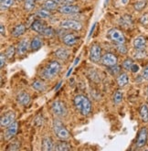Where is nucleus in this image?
Here are the masks:
<instances>
[{"mask_svg": "<svg viewBox=\"0 0 148 151\" xmlns=\"http://www.w3.org/2000/svg\"><path fill=\"white\" fill-rule=\"evenodd\" d=\"M74 105L76 109L79 111L82 115L86 116L91 113L92 104L87 97L83 95H77L74 98Z\"/></svg>", "mask_w": 148, "mask_h": 151, "instance_id": "nucleus-1", "label": "nucleus"}, {"mask_svg": "<svg viewBox=\"0 0 148 151\" xmlns=\"http://www.w3.org/2000/svg\"><path fill=\"white\" fill-rule=\"evenodd\" d=\"M52 128H53V132L55 136L60 139V140H68L71 136H69V133L65 127V126L62 124V122L59 120V119H54L53 124H52Z\"/></svg>", "mask_w": 148, "mask_h": 151, "instance_id": "nucleus-2", "label": "nucleus"}, {"mask_svg": "<svg viewBox=\"0 0 148 151\" xmlns=\"http://www.w3.org/2000/svg\"><path fill=\"white\" fill-rule=\"evenodd\" d=\"M60 70V64L57 60H52L42 70V76L45 79H52L55 77Z\"/></svg>", "mask_w": 148, "mask_h": 151, "instance_id": "nucleus-3", "label": "nucleus"}, {"mask_svg": "<svg viewBox=\"0 0 148 151\" xmlns=\"http://www.w3.org/2000/svg\"><path fill=\"white\" fill-rule=\"evenodd\" d=\"M51 111L56 116L59 117H63L67 114V109L65 104L59 100L54 101L51 104Z\"/></svg>", "mask_w": 148, "mask_h": 151, "instance_id": "nucleus-4", "label": "nucleus"}, {"mask_svg": "<svg viewBox=\"0 0 148 151\" xmlns=\"http://www.w3.org/2000/svg\"><path fill=\"white\" fill-rule=\"evenodd\" d=\"M108 36L112 41H114L116 44H124L125 43V38L124 36V34L116 29H111L108 32Z\"/></svg>", "mask_w": 148, "mask_h": 151, "instance_id": "nucleus-5", "label": "nucleus"}, {"mask_svg": "<svg viewBox=\"0 0 148 151\" xmlns=\"http://www.w3.org/2000/svg\"><path fill=\"white\" fill-rule=\"evenodd\" d=\"M60 28L62 29H72V30H81L82 26L80 22L75 21V20H71V19H67V20H63L59 23Z\"/></svg>", "mask_w": 148, "mask_h": 151, "instance_id": "nucleus-6", "label": "nucleus"}, {"mask_svg": "<svg viewBox=\"0 0 148 151\" xmlns=\"http://www.w3.org/2000/svg\"><path fill=\"white\" fill-rule=\"evenodd\" d=\"M90 58L91 60L95 63H98L100 60H102V49L97 44H94L92 46L90 51Z\"/></svg>", "mask_w": 148, "mask_h": 151, "instance_id": "nucleus-7", "label": "nucleus"}, {"mask_svg": "<svg viewBox=\"0 0 148 151\" xmlns=\"http://www.w3.org/2000/svg\"><path fill=\"white\" fill-rule=\"evenodd\" d=\"M16 121V114L14 112H7L2 115L0 123H1V127H9L12 123Z\"/></svg>", "mask_w": 148, "mask_h": 151, "instance_id": "nucleus-8", "label": "nucleus"}, {"mask_svg": "<svg viewBox=\"0 0 148 151\" xmlns=\"http://www.w3.org/2000/svg\"><path fill=\"white\" fill-rule=\"evenodd\" d=\"M59 12L60 14H64V15H72V14H76L80 11V7L74 6V5H65V6H61L59 8Z\"/></svg>", "mask_w": 148, "mask_h": 151, "instance_id": "nucleus-9", "label": "nucleus"}, {"mask_svg": "<svg viewBox=\"0 0 148 151\" xmlns=\"http://www.w3.org/2000/svg\"><path fill=\"white\" fill-rule=\"evenodd\" d=\"M102 63L107 67L117 64V57L112 53H105L102 57Z\"/></svg>", "mask_w": 148, "mask_h": 151, "instance_id": "nucleus-10", "label": "nucleus"}, {"mask_svg": "<svg viewBox=\"0 0 148 151\" xmlns=\"http://www.w3.org/2000/svg\"><path fill=\"white\" fill-rule=\"evenodd\" d=\"M78 41H79V38L73 33H66L62 37V42L66 46H69V47L74 46L75 44L78 43Z\"/></svg>", "mask_w": 148, "mask_h": 151, "instance_id": "nucleus-11", "label": "nucleus"}, {"mask_svg": "<svg viewBox=\"0 0 148 151\" xmlns=\"http://www.w3.org/2000/svg\"><path fill=\"white\" fill-rule=\"evenodd\" d=\"M17 129H19V123L16 121H15L14 123H12L9 127H7L6 133H5V139L6 140H10L11 138H13L15 137V135L16 134Z\"/></svg>", "mask_w": 148, "mask_h": 151, "instance_id": "nucleus-12", "label": "nucleus"}, {"mask_svg": "<svg viewBox=\"0 0 148 151\" xmlns=\"http://www.w3.org/2000/svg\"><path fill=\"white\" fill-rule=\"evenodd\" d=\"M147 141V129L143 127L138 134V137L136 140V147H143L145 146Z\"/></svg>", "mask_w": 148, "mask_h": 151, "instance_id": "nucleus-13", "label": "nucleus"}, {"mask_svg": "<svg viewBox=\"0 0 148 151\" xmlns=\"http://www.w3.org/2000/svg\"><path fill=\"white\" fill-rule=\"evenodd\" d=\"M16 101L19 104H20L21 105L27 106L29 103H30V96L27 92H20L19 94L16 95Z\"/></svg>", "mask_w": 148, "mask_h": 151, "instance_id": "nucleus-14", "label": "nucleus"}, {"mask_svg": "<svg viewBox=\"0 0 148 151\" xmlns=\"http://www.w3.org/2000/svg\"><path fill=\"white\" fill-rule=\"evenodd\" d=\"M29 50V40L28 39H23L22 40H20V42L17 45V49H16V52L19 55H24L27 53Z\"/></svg>", "mask_w": 148, "mask_h": 151, "instance_id": "nucleus-15", "label": "nucleus"}, {"mask_svg": "<svg viewBox=\"0 0 148 151\" xmlns=\"http://www.w3.org/2000/svg\"><path fill=\"white\" fill-rule=\"evenodd\" d=\"M31 29L34 31L42 34L43 31H44V29H46V25H45L44 22L41 21V20H35L31 24Z\"/></svg>", "mask_w": 148, "mask_h": 151, "instance_id": "nucleus-16", "label": "nucleus"}, {"mask_svg": "<svg viewBox=\"0 0 148 151\" xmlns=\"http://www.w3.org/2000/svg\"><path fill=\"white\" fill-rule=\"evenodd\" d=\"M42 150L49 151V150H54V144L53 141L49 137H45L42 139Z\"/></svg>", "mask_w": 148, "mask_h": 151, "instance_id": "nucleus-17", "label": "nucleus"}, {"mask_svg": "<svg viewBox=\"0 0 148 151\" xmlns=\"http://www.w3.org/2000/svg\"><path fill=\"white\" fill-rule=\"evenodd\" d=\"M146 45V40L143 36H139L134 40V47L136 50H144Z\"/></svg>", "mask_w": 148, "mask_h": 151, "instance_id": "nucleus-18", "label": "nucleus"}, {"mask_svg": "<svg viewBox=\"0 0 148 151\" xmlns=\"http://www.w3.org/2000/svg\"><path fill=\"white\" fill-rule=\"evenodd\" d=\"M120 24L124 27L125 29H128L130 28V27H132L133 26V19H132V17L131 16H129V15H124L121 17V19H120Z\"/></svg>", "mask_w": 148, "mask_h": 151, "instance_id": "nucleus-19", "label": "nucleus"}, {"mask_svg": "<svg viewBox=\"0 0 148 151\" xmlns=\"http://www.w3.org/2000/svg\"><path fill=\"white\" fill-rule=\"evenodd\" d=\"M26 31V26L23 25V24H19L16 26L13 31H12V36L16 38V37H19L21 35H23Z\"/></svg>", "mask_w": 148, "mask_h": 151, "instance_id": "nucleus-20", "label": "nucleus"}, {"mask_svg": "<svg viewBox=\"0 0 148 151\" xmlns=\"http://www.w3.org/2000/svg\"><path fill=\"white\" fill-rule=\"evenodd\" d=\"M54 150H59V151H69L71 150V147L69 145L65 142V140H60L59 143H57L54 147Z\"/></svg>", "mask_w": 148, "mask_h": 151, "instance_id": "nucleus-21", "label": "nucleus"}, {"mask_svg": "<svg viewBox=\"0 0 148 151\" xmlns=\"http://www.w3.org/2000/svg\"><path fill=\"white\" fill-rule=\"evenodd\" d=\"M139 114H140V116L144 123L148 122V106L146 104L141 105L140 110H139Z\"/></svg>", "mask_w": 148, "mask_h": 151, "instance_id": "nucleus-22", "label": "nucleus"}, {"mask_svg": "<svg viewBox=\"0 0 148 151\" xmlns=\"http://www.w3.org/2000/svg\"><path fill=\"white\" fill-rule=\"evenodd\" d=\"M42 46V40L39 37H35L30 44V47L32 50H38L41 48Z\"/></svg>", "mask_w": 148, "mask_h": 151, "instance_id": "nucleus-23", "label": "nucleus"}, {"mask_svg": "<svg viewBox=\"0 0 148 151\" xmlns=\"http://www.w3.org/2000/svg\"><path fill=\"white\" fill-rule=\"evenodd\" d=\"M58 6H59V4L55 1V0H46L44 4H43L44 8H46L48 10H55V9H57Z\"/></svg>", "mask_w": 148, "mask_h": 151, "instance_id": "nucleus-24", "label": "nucleus"}, {"mask_svg": "<svg viewBox=\"0 0 148 151\" xmlns=\"http://www.w3.org/2000/svg\"><path fill=\"white\" fill-rule=\"evenodd\" d=\"M129 82V78L126 73H121L117 78V83L120 87H124Z\"/></svg>", "mask_w": 148, "mask_h": 151, "instance_id": "nucleus-25", "label": "nucleus"}, {"mask_svg": "<svg viewBox=\"0 0 148 151\" xmlns=\"http://www.w3.org/2000/svg\"><path fill=\"white\" fill-rule=\"evenodd\" d=\"M55 54L60 60H67L68 57H69V53L65 49H59V50H57L55 51Z\"/></svg>", "mask_w": 148, "mask_h": 151, "instance_id": "nucleus-26", "label": "nucleus"}, {"mask_svg": "<svg viewBox=\"0 0 148 151\" xmlns=\"http://www.w3.org/2000/svg\"><path fill=\"white\" fill-rule=\"evenodd\" d=\"M32 88L34 90L39 91V92H42L45 90V84L41 81H36L32 83Z\"/></svg>", "mask_w": 148, "mask_h": 151, "instance_id": "nucleus-27", "label": "nucleus"}, {"mask_svg": "<svg viewBox=\"0 0 148 151\" xmlns=\"http://www.w3.org/2000/svg\"><path fill=\"white\" fill-rule=\"evenodd\" d=\"M36 15L39 17V19H48L50 17V12L49 10L43 8V9H39L36 12Z\"/></svg>", "mask_w": 148, "mask_h": 151, "instance_id": "nucleus-28", "label": "nucleus"}, {"mask_svg": "<svg viewBox=\"0 0 148 151\" xmlns=\"http://www.w3.org/2000/svg\"><path fill=\"white\" fill-rule=\"evenodd\" d=\"M35 2H36V0H25V3H24L25 9L27 11L32 10L35 6Z\"/></svg>", "mask_w": 148, "mask_h": 151, "instance_id": "nucleus-29", "label": "nucleus"}, {"mask_svg": "<svg viewBox=\"0 0 148 151\" xmlns=\"http://www.w3.org/2000/svg\"><path fill=\"white\" fill-rule=\"evenodd\" d=\"M146 6L145 0H138V1L134 4V9L137 11H142Z\"/></svg>", "mask_w": 148, "mask_h": 151, "instance_id": "nucleus-30", "label": "nucleus"}, {"mask_svg": "<svg viewBox=\"0 0 148 151\" xmlns=\"http://www.w3.org/2000/svg\"><path fill=\"white\" fill-rule=\"evenodd\" d=\"M122 100H123V93H122L121 91H116L114 93V103L115 104H118L122 102Z\"/></svg>", "mask_w": 148, "mask_h": 151, "instance_id": "nucleus-31", "label": "nucleus"}, {"mask_svg": "<svg viewBox=\"0 0 148 151\" xmlns=\"http://www.w3.org/2000/svg\"><path fill=\"white\" fill-rule=\"evenodd\" d=\"M42 35H44L45 37H48V38H51L55 35V31L53 29L50 28V27H46V29L43 31Z\"/></svg>", "mask_w": 148, "mask_h": 151, "instance_id": "nucleus-32", "label": "nucleus"}, {"mask_svg": "<svg viewBox=\"0 0 148 151\" xmlns=\"http://www.w3.org/2000/svg\"><path fill=\"white\" fill-rule=\"evenodd\" d=\"M108 70H109V73L112 75H116L120 73V70H121V68L120 66H118L117 64L115 65H112V66H110L108 67Z\"/></svg>", "mask_w": 148, "mask_h": 151, "instance_id": "nucleus-33", "label": "nucleus"}, {"mask_svg": "<svg viewBox=\"0 0 148 151\" xmlns=\"http://www.w3.org/2000/svg\"><path fill=\"white\" fill-rule=\"evenodd\" d=\"M15 52H16V49L15 47L13 46H10V47H8L6 50V58L8 59H12L15 55Z\"/></svg>", "mask_w": 148, "mask_h": 151, "instance_id": "nucleus-34", "label": "nucleus"}, {"mask_svg": "<svg viewBox=\"0 0 148 151\" xmlns=\"http://www.w3.org/2000/svg\"><path fill=\"white\" fill-rule=\"evenodd\" d=\"M14 1L15 0H4L3 2H1V9L4 10L9 8L14 4Z\"/></svg>", "mask_w": 148, "mask_h": 151, "instance_id": "nucleus-35", "label": "nucleus"}, {"mask_svg": "<svg viewBox=\"0 0 148 151\" xmlns=\"http://www.w3.org/2000/svg\"><path fill=\"white\" fill-rule=\"evenodd\" d=\"M133 64H134V63H133V60H132L131 59H126V60L124 61V63H123V67H124L125 70H131Z\"/></svg>", "mask_w": 148, "mask_h": 151, "instance_id": "nucleus-36", "label": "nucleus"}, {"mask_svg": "<svg viewBox=\"0 0 148 151\" xmlns=\"http://www.w3.org/2000/svg\"><path fill=\"white\" fill-rule=\"evenodd\" d=\"M117 50L121 54H125V53H127V48L124 44H117Z\"/></svg>", "mask_w": 148, "mask_h": 151, "instance_id": "nucleus-37", "label": "nucleus"}, {"mask_svg": "<svg viewBox=\"0 0 148 151\" xmlns=\"http://www.w3.org/2000/svg\"><path fill=\"white\" fill-rule=\"evenodd\" d=\"M139 21H140V23L144 26L145 25H148V14H144L141 17H140V19H139Z\"/></svg>", "mask_w": 148, "mask_h": 151, "instance_id": "nucleus-38", "label": "nucleus"}, {"mask_svg": "<svg viewBox=\"0 0 148 151\" xmlns=\"http://www.w3.org/2000/svg\"><path fill=\"white\" fill-rule=\"evenodd\" d=\"M55 1L59 4V5H71L74 2V0H55Z\"/></svg>", "mask_w": 148, "mask_h": 151, "instance_id": "nucleus-39", "label": "nucleus"}, {"mask_svg": "<svg viewBox=\"0 0 148 151\" xmlns=\"http://www.w3.org/2000/svg\"><path fill=\"white\" fill-rule=\"evenodd\" d=\"M20 145L19 142H13L12 144L9 145V147L7 148V150H17L19 148Z\"/></svg>", "mask_w": 148, "mask_h": 151, "instance_id": "nucleus-40", "label": "nucleus"}, {"mask_svg": "<svg viewBox=\"0 0 148 151\" xmlns=\"http://www.w3.org/2000/svg\"><path fill=\"white\" fill-rule=\"evenodd\" d=\"M145 55L146 54L144 53V50H136V53H135L136 58H144Z\"/></svg>", "mask_w": 148, "mask_h": 151, "instance_id": "nucleus-41", "label": "nucleus"}, {"mask_svg": "<svg viewBox=\"0 0 148 151\" xmlns=\"http://www.w3.org/2000/svg\"><path fill=\"white\" fill-rule=\"evenodd\" d=\"M6 54H4V53H2L1 56H0V60H1V64H0V67L3 68L4 65H5V63H6Z\"/></svg>", "mask_w": 148, "mask_h": 151, "instance_id": "nucleus-42", "label": "nucleus"}, {"mask_svg": "<svg viewBox=\"0 0 148 151\" xmlns=\"http://www.w3.org/2000/svg\"><path fill=\"white\" fill-rule=\"evenodd\" d=\"M142 75H143V77H144L145 80H148V66H146V67L143 70Z\"/></svg>", "mask_w": 148, "mask_h": 151, "instance_id": "nucleus-43", "label": "nucleus"}, {"mask_svg": "<svg viewBox=\"0 0 148 151\" xmlns=\"http://www.w3.org/2000/svg\"><path fill=\"white\" fill-rule=\"evenodd\" d=\"M131 72H133V73H137L138 70H139V66L137 65V64H133V66H132V68H131Z\"/></svg>", "mask_w": 148, "mask_h": 151, "instance_id": "nucleus-44", "label": "nucleus"}, {"mask_svg": "<svg viewBox=\"0 0 148 151\" xmlns=\"http://www.w3.org/2000/svg\"><path fill=\"white\" fill-rule=\"evenodd\" d=\"M0 29H1V35H2V36H5L6 30H5V27H4V25L1 24V28H0Z\"/></svg>", "mask_w": 148, "mask_h": 151, "instance_id": "nucleus-45", "label": "nucleus"}, {"mask_svg": "<svg viewBox=\"0 0 148 151\" xmlns=\"http://www.w3.org/2000/svg\"><path fill=\"white\" fill-rule=\"evenodd\" d=\"M95 26H96V24H94V25H93V27H92V29H91V32H90V35H89L90 37H91L92 35V32H93V30H94V28H95Z\"/></svg>", "mask_w": 148, "mask_h": 151, "instance_id": "nucleus-46", "label": "nucleus"}, {"mask_svg": "<svg viewBox=\"0 0 148 151\" xmlns=\"http://www.w3.org/2000/svg\"><path fill=\"white\" fill-rule=\"evenodd\" d=\"M61 83H62L60 82V83H59L58 84V86H57V88H56V91H58V90H59V87H60V85H61Z\"/></svg>", "mask_w": 148, "mask_h": 151, "instance_id": "nucleus-47", "label": "nucleus"}, {"mask_svg": "<svg viewBox=\"0 0 148 151\" xmlns=\"http://www.w3.org/2000/svg\"><path fill=\"white\" fill-rule=\"evenodd\" d=\"M79 60H80L79 58H77V59H76V60H75V63H74V65H76V64H77L78 63H79Z\"/></svg>", "mask_w": 148, "mask_h": 151, "instance_id": "nucleus-48", "label": "nucleus"}, {"mask_svg": "<svg viewBox=\"0 0 148 151\" xmlns=\"http://www.w3.org/2000/svg\"><path fill=\"white\" fill-rule=\"evenodd\" d=\"M127 1H128V0H122V2H123L124 4H126V3H127Z\"/></svg>", "mask_w": 148, "mask_h": 151, "instance_id": "nucleus-49", "label": "nucleus"}, {"mask_svg": "<svg viewBox=\"0 0 148 151\" xmlns=\"http://www.w3.org/2000/svg\"><path fill=\"white\" fill-rule=\"evenodd\" d=\"M71 70H72V69H71V70H69V73H68L67 76H69V73H71Z\"/></svg>", "mask_w": 148, "mask_h": 151, "instance_id": "nucleus-50", "label": "nucleus"}, {"mask_svg": "<svg viewBox=\"0 0 148 151\" xmlns=\"http://www.w3.org/2000/svg\"><path fill=\"white\" fill-rule=\"evenodd\" d=\"M108 1H109V0H105V3H104V4H105V5H106V4L108 3Z\"/></svg>", "mask_w": 148, "mask_h": 151, "instance_id": "nucleus-51", "label": "nucleus"}, {"mask_svg": "<svg viewBox=\"0 0 148 151\" xmlns=\"http://www.w3.org/2000/svg\"><path fill=\"white\" fill-rule=\"evenodd\" d=\"M3 1H4V0H1V2H3Z\"/></svg>", "mask_w": 148, "mask_h": 151, "instance_id": "nucleus-52", "label": "nucleus"}, {"mask_svg": "<svg viewBox=\"0 0 148 151\" xmlns=\"http://www.w3.org/2000/svg\"><path fill=\"white\" fill-rule=\"evenodd\" d=\"M147 93H148V88H147Z\"/></svg>", "mask_w": 148, "mask_h": 151, "instance_id": "nucleus-53", "label": "nucleus"}]
</instances>
